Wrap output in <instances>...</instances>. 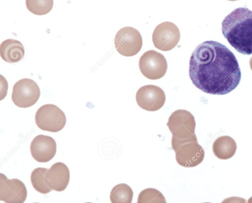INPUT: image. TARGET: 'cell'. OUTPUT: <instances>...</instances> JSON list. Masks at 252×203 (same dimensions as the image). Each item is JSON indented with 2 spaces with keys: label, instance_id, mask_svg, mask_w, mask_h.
<instances>
[{
  "label": "cell",
  "instance_id": "cell-1",
  "mask_svg": "<svg viewBox=\"0 0 252 203\" xmlns=\"http://www.w3.org/2000/svg\"><path fill=\"white\" fill-rule=\"evenodd\" d=\"M189 76L193 85L203 92L223 95L236 88L241 72L231 51L221 43L209 40L199 44L193 51Z\"/></svg>",
  "mask_w": 252,
  "mask_h": 203
},
{
  "label": "cell",
  "instance_id": "cell-2",
  "mask_svg": "<svg viewBox=\"0 0 252 203\" xmlns=\"http://www.w3.org/2000/svg\"><path fill=\"white\" fill-rule=\"evenodd\" d=\"M221 32L237 52L252 54V10L247 7L235 9L223 20Z\"/></svg>",
  "mask_w": 252,
  "mask_h": 203
},
{
  "label": "cell",
  "instance_id": "cell-3",
  "mask_svg": "<svg viewBox=\"0 0 252 203\" xmlns=\"http://www.w3.org/2000/svg\"><path fill=\"white\" fill-rule=\"evenodd\" d=\"M171 146L175 153L176 160L182 167H194L204 160V150L198 143L196 136L187 138H179L172 136Z\"/></svg>",
  "mask_w": 252,
  "mask_h": 203
},
{
  "label": "cell",
  "instance_id": "cell-4",
  "mask_svg": "<svg viewBox=\"0 0 252 203\" xmlns=\"http://www.w3.org/2000/svg\"><path fill=\"white\" fill-rule=\"evenodd\" d=\"M64 112L57 105L46 104L40 107L35 115V122L41 130L51 132L62 130L66 124Z\"/></svg>",
  "mask_w": 252,
  "mask_h": 203
},
{
  "label": "cell",
  "instance_id": "cell-5",
  "mask_svg": "<svg viewBox=\"0 0 252 203\" xmlns=\"http://www.w3.org/2000/svg\"><path fill=\"white\" fill-rule=\"evenodd\" d=\"M40 95V89L37 83L31 79L23 78L14 84L11 99L17 106L27 108L33 105Z\"/></svg>",
  "mask_w": 252,
  "mask_h": 203
},
{
  "label": "cell",
  "instance_id": "cell-6",
  "mask_svg": "<svg viewBox=\"0 0 252 203\" xmlns=\"http://www.w3.org/2000/svg\"><path fill=\"white\" fill-rule=\"evenodd\" d=\"M142 38L140 32L131 27L119 30L114 38L116 50L122 55L130 57L137 54L142 46Z\"/></svg>",
  "mask_w": 252,
  "mask_h": 203
},
{
  "label": "cell",
  "instance_id": "cell-7",
  "mask_svg": "<svg viewBox=\"0 0 252 203\" xmlns=\"http://www.w3.org/2000/svg\"><path fill=\"white\" fill-rule=\"evenodd\" d=\"M172 136L187 138L196 136V123L193 115L189 111L178 109L169 117L166 124Z\"/></svg>",
  "mask_w": 252,
  "mask_h": 203
},
{
  "label": "cell",
  "instance_id": "cell-8",
  "mask_svg": "<svg viewBox=\"0 0 252 203\" xmlns=\"http://www.w3.org/2000/svg\"><path fill=\"white\" fill-rule=\"evenodd\" d=\"M139 67L141 72L146 78L156 80L165 75L167 69V63L162 54L150 50L140 57Z\"/></svg>",
  "mask_w": 252,
  "mask_h": 203
},
{
  "label": "cell",
  "instance_id": "cell-9",
  "mask_svg": "<svg viewBox=\"0 0 252 203\" xmlns=\"http://www.w3.org/2000/svg\"><path fill=\"white\" fill-rule=\"evenodd\" d=\"M180 38L178 27L173 23L164 22L158 24L152 34L154 46L163 51H169L178 44Z\"/></svg>",
  "mask_w": 252,
  "mask_h": 203
},
{
  "label": "cell",
  "instance_id": "cell-10",
  "mask_svg": "<svg viewBox=\"0 0 252 203\" xmlns=\"http://www.w3.org/2000/svg\"><path fill=\"white\" fill-rule=\"evenodd\" d=\"M137 103L148 111H156L161 108L165 101V95L158 86L147 85L140 87L136 94Z\"/></svg>",
  "mask_w": 252,
  "mask_h": 203
},
{
  "label": "cell",
  "instance_id": "cell-11",
  "mask_svg": "<svg viewBox=\"0 0 252 203\" xmlns=\"http://www.w3.org/2000/svg\"><path fill=\"white\" fill-rule=\"evenodd\" d=\"M27 197L24 183L17 178L9 179L0 174V200L5 203H24Z\"/></svg>",
  "mask_w": 252,
  "mask_h": 203
},
{
  "label": "cell",
  "instance_id": "cell-12",
  "mask_svg": "<svg viewBox=\"0 0 252 203\" xmlns=\"http://www.w3.org/2000/svg\"><path fill=\"white\" fill-rule=\"evenodd\" d=\"M57 145L52 137L43 135L36 136L30 145V151L33 158L40 163H46L55 156Z\"/></svg>",
  "mask_w": 252,
  "mask_h": 203
},
{
  "label": "cell",
  "instance_id": "cell-13",
  "mask_svg": "<svg viewBox=\"0 0 252 203\" xmlns=\"http://www.w3.org/2000/svg\"><path fill=\"white\" fill-rule=\"evenodd\" d=\"M46 179L48 186L52 190L63 191L66 189L69 181V169L64 163L57 162L48 169Z\"/></svg>",
  "mask_w": 252,
  "mask_h": 203
},
{
  "label": "cell",
  "instance_id": "cell-14",
  "mask_svg": "<svg viewBox=\"0 0 252 203\" xmlns=\"http://www.w3.org/2000/svg\"><path fill=\"white\" fill-rule=\"evenodd\" d=\"M25 55V49L22 43L16 39H7L0 45V55L5 62L15 63L20 62Z\"/></svg>",
  "mask_w": 252,
  "mask_h": 203
},
{
  "label": "cell",
  "instance_id": "cell-15",
  "mask_svg": "<svg viewBox=\"0 0 252 203\" xmlns=\"http://www.w3.org/2000/svg\"><path fill=\"white\" fill-rule=\"evenodd\" d=\"M213 152L218 158L227 160L232 157L237 149V144L234 139L228 135L218 137L214 142Z\"/></svg>",
  "mask_w": 252,
  "mask_h": 203
},
{
  "label": "cell",
  "instance_id": "cell-16",
  "mask_svg": "<svg viewBox=\"0 0 252 203\" xmlns=\"http://www.w3.org/2000/svg\"><path fill=\"white\" fill-rule=\"evenodd\" d=\"M133 196V191L129 185L120 183L111 190L110 200L111 203H131Z\"/></svg>",
  "mask_w": 252,
  "mask_h": 203
},
{
  "label": "cell",
  "instance_id": "cell-17",
  "mask_svg": "<svg viewBox=\"0 0 252 203\" xmlns=\"http://www.w3.org/2000/svg\"><path fill=\"white\" fill-rule=\"evenodd\" d=\"M48 169L44 168H37L31 175V181L33 187L37 192L43 194L52 191L46 182V173Z\"/></svg>",
  "mask_w": 252,
  "mask_h": 203
},
{
  "label": "cell",
  "instance_id": "cell-18",
  "mask_svg": "<svg viewBox=\"0 0 252 203\" xmlns=\"http://www.w3.org/2000/svg\"><path fill=\"white\" fill-rule=\"evenodd\" d=\"M27 9L36 15H43L49 13L53 6V0H27Z\"/></svg>",
  "mask_w": 252,
  "mask_h": 203
},
{
  "label": "cell",
  "instance_id": "cell-19",
  "mask_svg": "<svg viewBox=\"0 0 252 203\" xmlns=\"http://www.w3.org/2000/svg\"><path fill=\"white\" fill-rule=\"evenodd\" d=\"M137 203H167L163 195L158 190L148 188L138 195Z\"/></svg>",
  "mask_w": 252,
  "mask_h": 203
},
{
  "label": "cell",
  "instance_id": "cell-20",
  "mask_svg": "<svg viewBox=\"0 0 252 203\" xmlns=\"http://www.w3.org/2000/svg\"><path fill=\"white\" fill-rule=\"evenodd\" d=\"M8 84L5 78L0 75V100H2L6 95Z\"/></svg>",
  "mask_w": 252,
  "mask_h": 203
},
{
  "label": "cell",
  "instance_id": "cell-21",
  "mask_svg": "<svg viewBox=\"0 0 252 203\" xmlns=\"http://www.w3.org/2000/svg\"><path fill=\"white\" fill-rule=\"evenodd\" d=\"M221 203H247V201L241 197H231L224 199Z\"/></svg>",
  "mask_w": 252,
  "mask_h": 203
},
{
  "label": "cell",
  "instance_id": "cell-22",
  "mask_svg": "<svg viewBox=\"0 0 252 203\" xmlns=\"http://www.w3.org/2000/svg\"><path fill=\"white\" fill-rule=\"evenodd\" d=\"M248 203H252V197L249 199Z\"/></svg>",
  "mask_w": 252,
  "mask_h": 203
},
{
  "label": "cell",
  "instance_id": "cell-23",
  "mask_svg": "<svg viewBox=\"0 0 252 203\" xmlns=\"http://www.w3.org/2000/svg\"><path fill=\"white\" fill-rule=\"evenodd\" d=\"M90 203V202H87V203Z\"/></svg>",
  "mask_w": 252,
  "mask_h": 203
},
{
  "label": "cell",
  "instance_id": "cell-24",
  "mask_svg": "<svg viewBox=\"0 0 252 203\" xmlns=\"http://www.w3.org/2000/svg\"></svg>",
  "mask_w": 252,
  "mask_h": 203
},
{
  "label": "cell",
  "instance_id": "cell-25",
  "mask_svg": "<svg viewBox=\"0 0 252 203\" xmlns=\"http://www.w3.org/2000/svg\"></svg>",
  "mask_w": 252,
  "mask_h": 203
}]
</instances>
